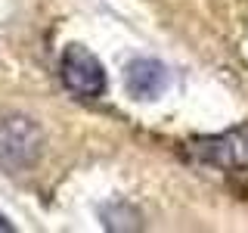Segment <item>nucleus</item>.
Wrapping results in <instances>:
<instances>
[{
	"instance_id": "1",
	"label": "nucleus",
	"mask_w": 248,
	"mask_h": 233,
	"mask_svg": "<svg viewBox=\"0 0 248 233\" xmlns=\"http://www.w3.org/2000/svg\"><path fill=\"white\" fill-rule=\"evenodd\" d=\"M44 152V131L28 115H10L0 121V168L6 174H22L37 165Z\"/></svg>"
},
{
	"instance_id": "2",
	"label": "nucleus",
	"mask_w": 248,
	"mask_h": 233,
	"mask_svg": "<svg viewBox=\"0 0 248 233\" xmlns=\"http://www.w3.org/2000/svg\"><path fill=\"white\" fill-rule=\"evenodd\" d=\"M59 78L75 97L81 100H99L106 93V68L87 47L68 44L59 59Z\"/></svg>"
},
{
	"instance_id": "3",
	"label": "nucleus",
	"mask_w": 248,
	"mask_h": 233,
	"mask_svg": "<svg viewBox=\"0 0 248 233\" xmlns=\"http://www.w3.org/2000/svg\"><path fill=\"white\" fill-rule=\"evenodd\" d=\"M124 84H127V93L134 100H155L168 90V68L161 66L158 59L140 56L127 66Z\"/></svg>"
},
{
	"instance_id": "4",
	"label": "nucleus",
	"mask_w": 248,
	"mask_h": 233,
	"mask_svg": "<svg viewBox=\"0 0 248 233\" xmlns=\"http://www.w3.org/2000/svg\"><path fill=\"white\" fill-rule=\"evenodd\" d=\"M0 230H10V224H6V221H3V217H0Z\"/></svg>"
}]
</instances>
